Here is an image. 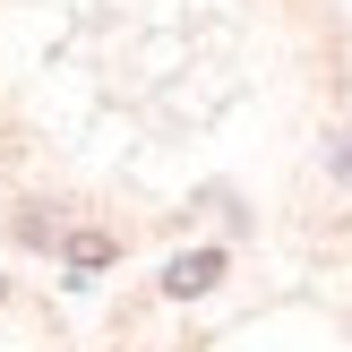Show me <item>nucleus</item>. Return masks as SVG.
<instances>
[{
  "label": "nucleus",
  "mask_w": 352,
  "mask_h": 352,
  "mask_svg": "<svg viewBox=\"0 0 352 352\" xmlns=\"http://www.w3.org/2000/svg\"><path fill=\"white\" fill-rule=\"evenodd\" d=\"M0 301H9V275H0Z\"/></svg>",
  "instance_id": "obj_1"
}]
</instances>
